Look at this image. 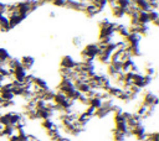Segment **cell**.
I'll use <instances>...</instances> for the list:
<instances>
[{
    "label": "cell",
    "mask_w": 159,
    "mask_h": 141,
    "mask_svg": "<svg viewBox=\"0 0 159 141\" xmlns=\"http://www.w3.org/2000/svg\"><path fill=\"white\" fill-rule=\"evenodd\" d=\"M91 4L94 5L96 7H98L101 11H103V10L106 9V6L108 5L106 0H91Z\"/></svg>",
    "instance_id": "e0dca14e"
},
{
    "label": "cell",
    "mask_w": 159,
    "mask_h": 141,
    "mask_svg": "<svg viewBox=\"0 0 159 141\" xmlns=\"http://www.w3.org/2000/svg\"><path fill=\"white\" fill-rule=\"evenodd\" d=\"M76 63H77V59H75L71 54H65L60 59V67H62V68L73 69V67L76 66Z\"/></svg>",
    "instance_id": "5b68a950"
},
{
    "label": "cell",
    "mask_w": 159,
    "mask_h": 141,
    "mask_svg": "<svg viewBox=\"0 0 159 141\" xmlns=\"http://www.w3.org/2000/svg\"><path fill=\"white\" fill-rule=\"evenodd\" d=\"M122 72L123 73H128V72H130V73H138L139 72V68H138L137 63L133 61V58H130V59H127V61L122 62Z\"/></svg>",
    "instance_id": "277c9868"
},
{
    "label": "cell",
    "mask_w": 159,
    "mask_h": 141,
    "mask_svg": "<svg viewBox=\"0 0 159 141\" xmlns=\"http://www.w3.org/2000/svg\"><path fill=\"white\" fill-rule=\"evenodd\" d=\"M128 33H129V31H128V27L125 24H122V22L114 24V35H117L119 38H124Z\"/></svg>",
    "instance_id": "ba28073f"
},
{
    "label": "cell",
    "mask_w": 159,
    "mask_h": 141,
    "mask_svg": "<svg viewBox=\"0 0 159 141\" xmlns=\"http://www.w3.org/2000/svg\"><path fill=\"white\" fill-rule=\"evenodd\" d=\"M132 4V1L130 0H116L114 1V5H117V6H119L120 9H127L129 5Z\"/></svg>",
    "instance_id": "d6986e66"
},
{
    "label": "cell",
    "mask_w": 159,
    "mask_h": 141,
    "mask_svg": "<svg viewBox=\"0 0 159 141\" xmlns=\"http://www.w3.org/2000/svg\"><path fill=\"white\" fill-rule=\"evenodd\" d=\"M19 59H20V64L22 66V68H24L26 72L31 70L32 67L35 66V58H34L32 56H30V54H25V56H22V57L19 58Z\"/></svg>",
    "instance_id": "52a82bcc"
},
{
    "label": "cell",
    "mask_w": 159,
    "mask_h": 141,
    "mask_svg": "<svg viewBox=\"0 0 159 141\" xmlns=\"http://www.w3.org/2000/svg\"><path fill=\"white\" fill-rule=\"evenodd\" d=\"M137 19H138V22L139 24H144V25L150 24L149 22V19H148V11H138Z\"/></svg>",
    "instance_id": "5bb4252c"
},
{
    "label": "cell",
    "mask_w": 159,
    "mask_h": 141,
    "mask_svg": "<svg viewBox=\"0 0 159 141\" xmlns=\"http://www.w3.org/2000/svg\"><path fill=\"white\" fill-rule=\"evenodd\" d=\"M102 11L98 9V7H96L94 5H92L91 2L89 4H87L86 5V7H84V10H83V14L87 16V17H89V19H92V17H94V16H97L98 14H101Z\"/></svg>",
    "instance_id": "9c48e42d"
},
{
    "label": "cell",
    "mask_w": 159,
    "mask_h": 141,
    "mask_svg": "<svg viewBox=\"0 0 159 141\" xmlns=\"http://www.w3.org/2000/svg\"><path fill=\"white\" fill-rule=\"evenodd\" d=\"M142 103L149 105V106H154L157 108L158 106V103H159V99L157 96V94H154L153 92L150 90H142Z\"/></svg>",
    "instance_id": "3957f363"
},
{
    "label": "cell",
    "mask_w": 159,
    "mask_h": 141,
    "mask_svg": "<svg viewBox=\"0 0 159 141\" xmlns=\"http://www.w3.org/2000/svg\"><path fill=\"white\" fill-rule=\"evenodd\" d=\"M10 57H11V56H10L9 51H7L6 48H4V47H0V62H1V63H6V61H7Z\"/></svg>",
    "instance_id": "2e32d148"
},
{
    "label": "cell",
    "mask_w": 159,
    "mask_h": 141,
    "mask_svg": "<svg viewBox=\"0 0 159 141\" xmlns=\"http://www.w3.org/2000/svg\"><path fill=\"white\" fill-rule=\"evenodd\" d=\"M45 1H46V2H47V4H51V2H52V1H53V0H45Z\"/></svg>",
    "instance_id": "cb8c5ba5"
},
{
    "label": "cell",
    "mask_w": 159,
    "mask_h": 141,
    "mask_svg": "<svg viewBox=\"0 0 159 141\" xmlns=\"http://www.w3.org/2000/svg\"><path fill=\"white\" fill-rule=\"evenodd\" d=\"M114 24L107 17H103L98 21V38L113 37L114 36Z\"/></svg>",
    "instance_id": "7a4b0ae2"
},
{
    "label": "cell",
    "mask_w": 159,
    "mask_h": 141,
    "mask_svg": "<svg viewBox=\"0 0 159 141\" xmlns=\"http://www.w3.org/2000/svg\"><path fill=\"white\" fill-rule=\"evenodd\" d=\"M82 38L80 37V36H75L73 38H72V45L75 46V47H77V48H81V46H82Z\"/></svg>",
    "instance_id": "44dd1931"
},
{
    "label": "cell",
    "mask_w": 159,
    "mask_h": 141,
    "mask_svg": "<svg viewBox=\"0 0 159 141\" xmlns=\"http://www.w3.org/2000/svg\"><path fill=\"white\" fill-rule=\"evenodd\" d=\"M88 105L92 106V108H94V109H98L102 105V100L99 98H92V99L88 100Z\"/></svg>",
    "instance_id": "ac0fdd59"
},
{
    "label": "cell",
    "mask_w": 159,
    "mask_h": 141,
    "mask_svg": "<svg viewBox=\"0 0 159 141\" xmlns=\"http://www.w3.org/2000/svg\"><path fill=\"white\" fill-rule=\"evenodd\" d=\"M148 19H149V22H153L154 20H158L159 19L158 10H149L148 11Z\"/></svg>",
    "instance_id": "ffe728a7"
},
{
    "label": "cell",
    "mask_w": 159,
    "mask_h": 141,
    "mask_svg": "<svg viewBox=\"0 0 159 141\" xmlns=\"http://www.w3.org/2000/svg\"><path fill=\"white\" fill-rule=\"evenodd\" d=\"M66 1H67V0H53L51 4H52L53 6H56V7H65Z\"/></svg>",
    "instance_id": "7402d4cb"
},
{
    "label": "cell",
    "mask_w": 159,
    "mask_h": 141,
    "mask_svg": "<svg viewBox=\"0 0 159 141\" xmlns=\"http://www.w3.org/2000/svg\"><path fill=\"white\" fill-rule=\"evenodd\" d=\"M65 7L68 9V10L77 11V12H83V10H84V7H86V4L81 2L80 0H67Z\"/></svg>",
    "instance_id": "8992f818"
},
{
    "label": "cell",
    "mask_w": 159,
    "mask_h": 141,
    "mask_svg": "<svg viewBox=\"0 0 159 141\" xmlns=\"http://www.w3.org/2000/svg\"><path fill=\"white\" fill-rule=\"evenodd\" d=\"M48 17H51V19L56 17V14H55V11H50V12H48Z\"/></svg>",
    "instance_id": "603a6c76"
},
{
    "label": "cell",
    "mask_w": 159,
    "mask_h": 141,
    "mask_svg": "<svg viewBox=\"0 0 159 141\" xmlns=\"http://www.w3.org/2000/svg\"><path fill=\"white\" fill-rule=\"evenodd\" d=\"M6 17H7V20H9V25H10L11 28L19 26V25L25 20V17L21 16V15H19L17 12H16V14H12V15H10V16H6Z\"/></svg>",
    "instance_id": "30bf717a"
},
{
    "label": "cell",
    "mask_w": 159,
    "mask_h": 141,
    "mask_svg": "<svg viewBox=\"0 0 159 141\" xmlns=\"http://www.w3.org/2000/svg\"><path fill=\"white\" fill-rule=\"evenodd\" d=\"M56 122L52 120V119H45V120H41V124H40V126L45 130V131H47V130H50L53 125H55Z\"/></svg>",
    "instance_id": "9a60e30c"
},
{
    "label": "cell",
    "mask_w": 159,
    "mask_h": 141,
    "mask_svg": "<svg viewBox=\"0 0 159 141\" xmlns=\"http://www.w3.org/2000/svg\"><path fill=\"white\" fill-rule=\"evenodd\" d=\"M32 84H34L35 87H37L39 89H42V90H45V89L50 88V87H48L47 80H46V79H43V78H41V77H37V75H35Z\"/></svg>",
    "instance_id": "7c38bea8"
},
{
    "label": "cell",
    "mask_w": 159,
    "mask_h": 141,
    "mask_svg": "<svg viewBox=\"0 0 159 141\" xmlns=\"http://www.w3.org/2000/svg\"><path fill=\"white\" fill-rule=\"evenodd\" d=\"M111 7V15L114 17V19H123V17H125V14H124V10L123 9H120L119 6H117V5H111L109 6Z\"/></svg>",
    "instance_id": "8fae6325"
},
{
    "label": "cell",
    "mask_w": 159,
    "mask_h": 141,
    "mask_svg": "<svg viewBox=\"0 0 159 141\" xmlns=\"http://www.w3.org/2000/svg\"><path fill=\"white\" fill-rule=\"evenodd\" d=\"M98 43L97 42H91L86 43L82 49L80 51V61L81 62H94L97 54H98Z\"/></svg>",
    "instance_id": "6da1fadb"
},
{
    "label": "cell",
    "mask_w": 159,
    "mask_h": 141,
    "mask_svg": "<svg viewBox=\"0 0 159 141\" xmlns=\"http://www.w3.org/2000/svg\"><path fill=\"white\" fill-rule=\"evenodd\" d=\"M11 30V27H10V25H9V20H7V17L5 16V15H2L1 17H0V32H9Z\"/></svg>",
    "instance_id": "4fadbf2b"
}]
</instances>
